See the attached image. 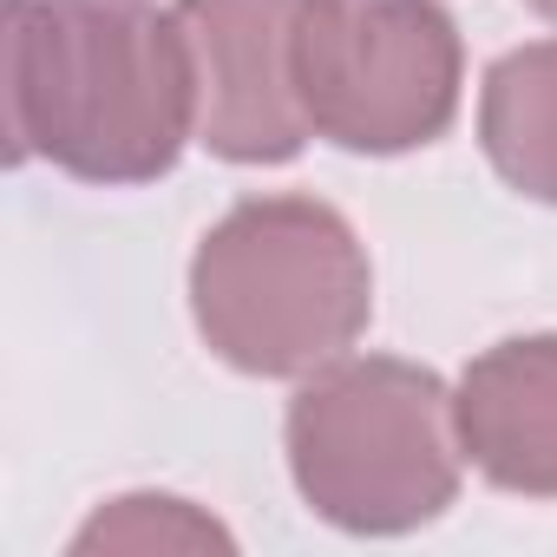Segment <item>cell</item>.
Masks as SVG:
<instances>
[{"label": "cell", "mask_w": 557, "mask_h": 557, "mask_svg": "<svg viewBox=\"0 0 557 557\" xmlns=\"http://www.w3.org/2000/svg\"><path fill=\"white\" fill-rule=\"evenodd\" d=\"M531 14H544V21H557V0H524Z\"/></svg>", "instance_id": "9"}, {"label": "cell", "mask_w": 557, "mask_h": 557, "mask_svg": "<svg viewBox=\"0 0 557 557\" xmlns=\"http://www.w3.org/2000/svg\"><path fill=\"white\" fill-rule=\"evenodd\" d=\"M289 479L315 518L355 537H400L459 498L453 387L400 355H342L309 374L283 420Z\"/></svg>", "instance_id": "3"}, {"label": "cell", "mask_w": 557, "mask_h": 557, "mask_svg": "<svg viewBox=\"0 0 557 557\" xmlns=\"http://www.w3.org/2000/svg\"><path fill=\"white\" fill-rule=\"evenodd\" d=\"M479 145L518 197L557 210V40L492 60L479 86Z\"/></svg>", "instance_id": "7"}, {"label": "cell", "mask_w": 557, "mask_h": 557, "mask_svg": "<svg viewBox=\"0 0 557 557\" xmlns=\"http://www.w3.org/2000/svg\"><path fill=\"white\" fill-rule=\"evenodd\" d=\"M203 348L256 381H309L374 322V269L355 223L322 197H243L190 256Z\"/></svg>", "instance_id": "2"}, {"label": "cell", "mask_w": 557, "mask_h": 557, "mask_svg": "<svg viewBox=\"0 0 557 557\" xmlns=\"http://www.w3.org/2000/svg\"><path fill=\"white\" fill-rule=\"evenodd\" d=\"M230 544L236 537L216 518L164 492H125L73 537V550H230Z\"/></svg>", "instance_id": "8"}, {"label": "cell", "mask_w": 557, "mask_h": 557, "mask_svg": "<svg viewBox=\"0 0 557 557\" xmlns=\"http://www.w3.org/2000/svg\"><path fill=\"white\" fill-rule=\"evenodd\" d=\"M8 132L79 184H158L197 138V60L158 0H8Z\"/></svg>", "instance_id": "1"}, {"label": "cell", "mask_w": 557, "mask_h": 557, "mask_svg": "<svg viewBox=\"0 0 557 557\" xmlns=\"http://www.w3.org/2000/svg\"><path fill=\"white\" fill-rule=\"evenodd\" d=\"M466 466L518 498H557V335H511L453 387Z\"/></svg>", "instance_id": "6"}, {"label": "cell", "mask_w": 557, "mask_h": 557, "mask_svg": "<svg viewBox=\"0 0 557 557\" xmlns=\"http://www.w3.org/2000/svg\"><path fill=\"white\" fill-rule=\"evenodd\" d=\"M466 47L440 0H309L296 92L315 138L355 158L426 151L453 132Z\"/></svg>", "instance_id": "4"}, {"label": "cell", "mask_w": 557, "mask_h": 557, "mask_svg": "<svg viewBox=\"0 0 557 557\" xmlns=\"http://www.w3.org/2000/svg\"><path fill=\"white\" fill-rule=\"evenodd\" d=\"M309 0H177L197 60V145L223 164H289L315 132L296 92Z\"/></svg>", "instance_id": "5"}]
</instances>
